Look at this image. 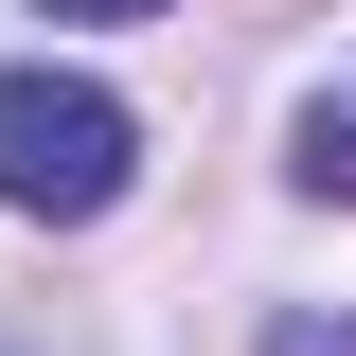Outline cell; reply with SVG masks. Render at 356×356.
<instances>
[{
    "mask_svg": "<svg viewBox=\"0 0 356 356\" xmlns=\"http://www.w3.org/2000/svg\"><path fill=\"white\" fill-rule=\"evenodd\" d=\"M285 178H303V196H356V89H321V107H303V143H285Z\"/></svg>",
    "mask_w": 356,
    "mask_h": 356,
    "instance_id": "7a4b0ae2",
    "label": "cell"
},
{
    "mask_svg": "<svg viewBox=\"0 0 356 356\" xmlns=\"http://www.w3.org/2000/svg\"><path fill=\"white\" fill-rule=\"evenodd\" d=\"M125 161H143L125 89L54 72V54H18V72H0V214H54V232H89L107 196H125Z\"/></svg>",
    "mask_w": 356,
    "mask_h": 356,
    "instance_id": "6da1fadb",
    "label": "cell"
},
{
    "mask_svg": "<svg viewBox=\"0 0 356 356\" xmlns=\"http://www.w3.org/2000/svg\"><path fill=\"white\" fill-rule=\"evenodd\" d=\"M36 18H161V0H36Z\"/></svg>",
    "mask_w": 356,
    "mask_h": 356,
    "instance_id": "3957f363",
    "label": "cell"
}]
</instances>
